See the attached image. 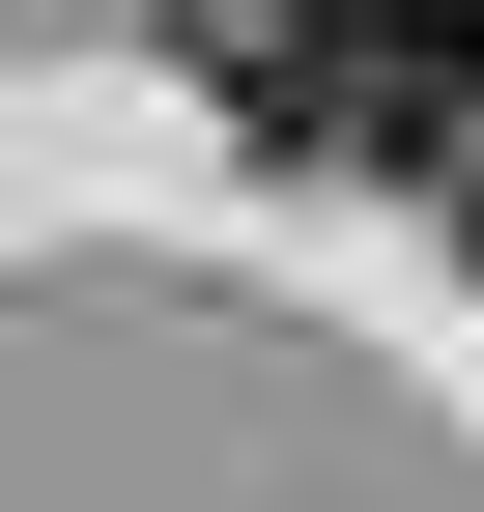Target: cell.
Listing matches in <instances>:
<instances>
[{
  "mask_svg": "<svg viewBox=\"0 0 484 512\" xmlns=\"http://www.w3.org/2000/svg\"><path fill=\"white\" fill-rule=\"evenodd\" d=\"M200 86L285 171H484V0H200Z\"/></svg>",
  "mask_w": 484,
  "mask_h": 512,
  "instance_id": "cell-1",
  "label": "cell"
},
{
  "mask_svg": "<svg viewBox=\"0 0 484 512\" xmlns=\"http://www.w3.org/2000/svg\"><path fill=\"white\" fill-rule=\"evenodd\" d=\"M456 228H484V171H456Z\"/></svg>",
  "mask_w": 484,
  "mask_h": 512,
  "instance_id": "cell-2",
  "label": "cell"
}]
</instances>
